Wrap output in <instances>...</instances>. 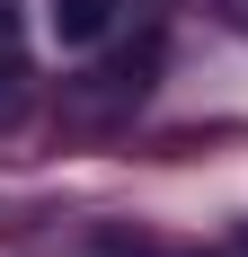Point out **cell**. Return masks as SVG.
<instances>
[{
  "instance_id": "6da1fadb",
  "label": "cell",
  "mask_w": 248,
  "mask_h": 257,
  "mask_svg": "<svg viewBox=\"0 0 248 257\" xmlns=\"http://www.w3.org/2000/svg\"><path fill=\"white\" fill-rule=\"evenodd\" d=\"M124 18V0H45V27H53V45H98L106 27Z\"/></svg>"
},
{
  "instance_id": "7a4b0ae2",
  "label": "cell",
  "mask_w": 248,
  "mask_h": 257,
  "mask_svg": "<svg viewBox=\"0 0 248 257\" xmlns=\"http://www.w3.org/2000/svg\"><path fill=\"white\" fill-rule=\"evenodd\" d=\"M0 71H27L18 62V0H0Z\"/></svg>"
},
{
  "instance_id": "3957f363",
  "label": "cell",
  "mask_w": 248,
  "mask_h": 257,
  "mask_svg": "<svg viewBox=\"0 0 248 257\" xmlns=\"http://www.w3.org/2000/svg\"><path fill=\"white\" fill-rule=\"evenodd\" d=\"M18 106H27V71H0V124H18Z\"/></svg>"
}]
</instances>
